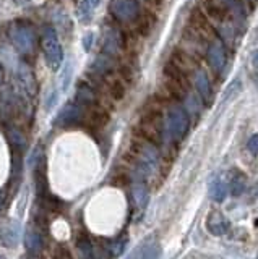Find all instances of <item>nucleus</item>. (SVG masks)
Segmentation results:
<instances>
[{"label": "nucleus", "mask_w": 258, "mask_h": 259, "mask_svg": "<svg viewBox=\"0 0 258 259\" xmlns=\"http://www.w3.org/2000/svg\"><path fill=\"white\" fill-rule=\"evenodd\" d=\"M190 118L184 107L171 106L164 115V140L167 142H175L182 140L188 132Z\"/></svg>", "instance_id": "1"}, {"label": "nucleus", "mask_w": 258, "mask_h": 259, "mask_svg": "<svg viewBox=\"0 0 258 259\" xmlns=\"http://www.w3.org/2000/svg\"><path fill=\"white\" fill-rule=\"evenodd\" d=\"M41 47H43L46 64L52 72H57L64 64V49L60 44L57 31L54 26L46 24L41 34Z\"/></svg>", "instance_id": "2"}, {"label": "nucleus", "mask_w": 258, "mask_h": 259, "mask_svg": "<svg viewBox=\"0 0 258 259\" xmlns=\"http://www.w3.org/2000/svg\"><path fill=\"white\" fill-rule=\"evenodd\" d=\"M10 38L15 49L22 56H30L36 47V32L35 28L26 22H17L10 28Z\"/></svg>", "instance_id": "3"}, {"label": "nucleus", "mask_w": 258, "mask_h": 259, "mask_svg": "<svg viewBox=\"0 0 258 259\" xmlns=\"http://www.w3.org/2000/svg\"><path fill=\"white\" fill-rule=\"evenodd\" d=\"M111 15L119 22H135L140 16V5L137 0H111Z\"/></svg>", "instance_id": "4"}, {"label": "nucleus", "mask_w": 258, "mask_h": 259, "mask_svg": "<svg viewBox=\"0 0 258 259\" xmlns=\"http://www.w3.org/2000/svg\"><path fill=\"white\" fill-rule=\"evenodd\" d=\"M206 60L213 72L221 73L227 64V50L226 47H224V44L219 42V40H213V42L208 46Z\"/></svg>", "instance_id": "5"}, {"label": "nucleus", "mask_w": 258, "mask_h": 259, "mask_svg": "<svg viewBox=\"0 0 258 259\" xmlns=\"http://www.w3.org/2000/svg\"><path fill=\"white\" fill-rule=\"evenodd\" d=\"M86 117L85 114V107L78 104V102H70L67 104L62 110H60L59 117H57V124L67 126V125H75V124H80L83 122Z\"/></svg>", "instance_id": "6"}, {"label": "nucleus", "mask_w": 258, "mask_h": 259, "mask_svg": "<svg viewBox=\"0 0 258 259\" xmlns=\"http://www.w3.org/2000/svg\"><path fill=\"white\" fill-rule=\"evenodd\" d=\"M124 39L117 28L114 26H106L104 28V39H103V54L109 57H117V54L122 49Z\"/></svg>", "instance_id": "7"}, {"label": "nucleus", "mask_w": 258, "mask_h": 259, "mask_svg": "<svg viewBox=\"0 0 258 259\" xmlns=\"http://www.w3.org/2000/svg\"><path fill=\"white\" fill-rule=\"evenodd\" d=\"M192 81L195 86V91L198 92V98L208 104L213 99V90H211V83H209L208 74L201 70V68H196V70L192 73Z\"/></svg>", "instance_id": "8"}, {"label": "nucleus", "mask_w": 258, "mask_h": 259, "mask_svg": "<svg viewBox=\"0 0 258 259\" xmlns=\"http://www.w3.org/2000/svg\"><path fill=\"white\" fill-rule=\"evenodd\" d=\"M206 226H208V230L211 232L213 235L221 236V235H224L227 232L229 222H227V219L221 212H218V210H213V212L208 216Z\"/></svg>", "instance_id": "9"}, {"label": "nucleus", "mask_w": 258, "mask_h": 259, "mask_svg": "<svg viewBox=\"0 0 258 259\" xmlns=\"http://www.w3.org/2000/svg\"><path fill=\"white\" fill-rule=\"evenodd\" d=\"M96 91L93 90V86H90L85 81H81L78 83V88H77V102L81 104L83 107H93L96 106Z\"/></svg>", "instance_id": "10"}, {"label": "nucleus", "mask_w": 258, "mask_h": 259, "mask_svg": "<svg viewBox=\"0 0 258 259\" xmlns=\"http://www.w3.org/2000/svg\"><path fill=\"white\" fill-rule=\"evenodd\" d=\"M91 68H93V73L99 74V76H106V74L111 73L114 68V57H109L101 52L96 57V60L93 62Z\"/></svg>", "instance_id": "11"}, {"label": "nucleus", "mask_w": 258, "mask_h": 259, "mask_svg": "<svg viewBox=\"0 0 258 259\" xmlns=\"http://www.w3.org/2000/svg\"><path fill=\"white\" fill-rule=\"evenodd\" d=\"M227 190H229V186L219 178H214L211 183H209V196H211V200L216 202H222L226 200Z\"/></svg>", "instance_id": "12"}, {"label": "nucleus", "mask_w": 258, "mask_h": 259, "mask_svg": "<svg viewBox=\"0 0 258 259\" xmlns=\"http://www.w3.org/2000/svg\"><path fill=\"white\" fill-rule=\"evenodd\" d=\"M18 76L22 80V83L25 84V88L28 90L31 94L35 92L36 90V81H35V74H33L31 68L25 64H20L18 65Z\"/></svg>", "instance_id": "13"}, {"label": "nucleus", "mask_w": 258, "mask_h": 259, "mask_svg": "<svg viewBox=\"0 0 258 259\" xmlns=\"http://www.w3.org/2000/svg\"><path fill=\"white\" fill-rule=\"evenodd\" d=\"M229 190L234 196H240L243 193V190H245V175L239 172V170L232 172L229 180Z\"/></svg>", "instance_id": "14"}, {"label": "nucleus", "mask_w": 258, "mask_h": 259, "mask_svg": "<svg viewBox=\"0 0 258 259\" xmlns=\"http://www.w3.org/2000/svg\"><path fill=\"white\" fill-rule=\"evenodd\" d=\"M93 6L86 2V0H81L78 4V8H77V16H78V22L88 24L93 20Z\"/></svg>", "instance_id": "15"}, {"label": "nucleus", "mask_w": 258, "mask_h": 259, "mask_svg": "<svg viewBox=\"0 0 258 259\" xmlns=\"http://www.w3.org/2000/svg\"><path fill=\"white\" fill-rule=\"evenodd\" d=\"M133 198H135V202L138 204L140 208H145L146 202H148V188L143 182H140L135 185L133 188Z\"/></svg>", "instance_id": "16"}, {"label": "nucleus", "mask_w": 258, "mask_h": 259, "mask_svg": "<svg viewBox=\"0 0 258 259\" xmlns=\"http://www.w3.org/2000/svg\"><path fill=\"white\" fill-rule=\"evenodd\" d=\"M161 256V248L159 244H148V246H145L143 250H141V253L138 254L137 259H159Z\"/></svg>", "instance_id": "17"}, {"label": "nucleus", "mask_w": 258, "mask_h": 259, "mask_svg": "<svg viewBox=\"0 0 258 259\" xmlns=\"http://www.w3.org/2000/svg\"><path fill=\"white\" fill-rule=\"evenodd\" d=\"M72 74H73V65H72V62H67L65 66H64L62 76H60V90L62 91L69 90V84L72 81Z\"/></svg>", "instance_id": "18"}, {"label": "nucleus", "mask_w": 258, "mask_h": 259, "mask_svg": "<svg viewBox=\"0 0 258 259\" xmlns=\"http://www.w3.org/2000/svg\"><path fill=\"white\" fill-rule=\"evenodd\" d=\"M242 90V83L239 78H235L234 81H230V84L226 88V92H224V100H229L230 98L237 96Z\"/></svg>", "instance_id": "19"}, {"label": "nucleus", "mask_w": 258, "mask_h": 259, "mask_svg": "<svg viewBox=\"0 0 258 259\" xmlns=\"http://www.w3.org/2000/svg\"><path fill=\"white\" fill-rule=\"evenodd\" d=\"M124 92H125V90H124V86H122L120 81H114L112 86H111V94H112V96L115 99H122V98H124Z\"/></svg>", "instance_id": "20"}, {"label": "nucleus", "mask_w": 258, "mask_h": 259, "mask_svg": "<svg viewBox=\"0 0 258 259\" xmlns=\"http://www.w3.org/2000/svg\"><path fill=\"white\" fill-rule=\"evenodd\" d=\"M247 148H248V151L252 152L253 156L258 154V133H255V134L250 136V140H248V142H247Z\"/></svg>", "instance_id": "21"}, {"label": "nucleus", "mask_w": 258, "mask_h": 259, "mask_svg": "<svg viewBox=\"0 0 258 259\" xmlns=\"http://www.w3.org/2000/svg\"><path fill=\"white\" fill-rule=\"evenodd\" d=\"M93 40H94V34L93 32H86L85 34V38H83V49L86 52H90L91 50V47H93Z\"/></svg>", "instance_id": "22"}, {"label": "nucleus", "mask_w": 258, "mask_h": 259, "mask_svg": "<svg viewBox=\"0 0 258 259\" xmlns=\"http://www.w3.org/2000/svg\"><path fill=\"white\" fill-rule=\"evenodd\" d=\"M88 4H90L93 8H98V6L101 5V2H103V0H86Z\"/></svg>", "instance_id": "23"}, {"label": "nucleus", "mask_w": 258, "mask_h": 259, "mask_svg": "<svg viewBox=\"0 0 258 259\" xmlns=\"http://www.w3.org/2000/svg\"><path fill=\"white\" fill-rule=\"evenodd\" d=\"M252 65H253L255 68H258V49L253 52V56H252Z\"/></svg>", "instance_id": "24"}, {"label": "nucleus", "mask_w": 258, "mask_h": 259, "mask_svg": "<svg viewBox=\"0 0 258 259\" xmlns=\"http://www.w3.org/2000/svg\"><path fill=\"white\" fill-rule=\"evenodd\" d=\"M253 83H255L256 90H258V73H256V74H253Z\"/></svg>", "instance_id": "25"}, {"label": "nucleus", "mask_w": 258, "mask_h": 259, "mask_svg": "<svg viewBox=\"0 0 258 259\" xmlns=\"http://www.w3.org/2000/svg\"><path fill=\"white\" fill-rule=\"evenodd\" d=\"M0 81H2V70H0Z\"/></svg>", "instance_id": "26"}, {"label": "nucleus", "mask_w": 258, "mask_h": 259, "mask_svg": "<svg viewBox=\"0 0 258 259\" xmlns=\"http://www.w3.org/2000/svg\"><path fill=\"white\" fill-rule=\"evenodd\" d=\"M250 2H253V0H250Z\"/></svg>", "instance_id": "27"}]
</instances>
